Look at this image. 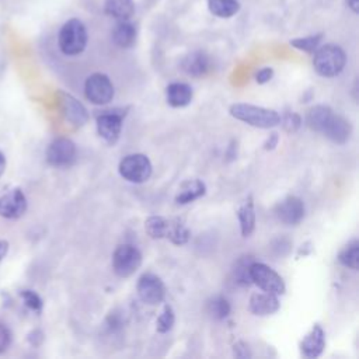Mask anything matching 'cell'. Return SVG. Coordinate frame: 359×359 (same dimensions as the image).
<instances>
[{
    "label": "cell",
    "mask_w": 359,
    "mask_h": 359,
    "mask_svg": "<svg viewBox=\"0 0 359 359\" xmlns=\"http://www.w3.org/2000/svg\"><path fill=\"white\" fill-rule=\"evenodd\" d=\"M181 67L187 74L194 76V77H201V76H203L209 72L210 59L205 52L196 50V52H192V53L187 55L182 59Z\"/></svg>",
    "instance_id": "obj_17"
},
{
    "label": "cell",
    "mask_w": 359,
    "mask_h": 359,
    "mask_svg": "<svg viewBox=\"0 0 359 359\" xmlns=\"http://www.w3.org/2000/svg\"><path fill=\"white\" fill-rule=\"evenodd\" d=\"M238 222H240V230L243 237H248L254 229H255V210H254V202L252 198L248 196L238 208L237 210Z\"/></svg>",
    "instance_id": "obj_21"
},
{
    "label": "cell",
    "mask_w": 359,
    "mask_h": 359,
    "mask_svg": "<svg viewBox=\"0 0 359 359\" xmlns=\"http://www.w3.org/2000/svg\"><path fill=\"white\" fill-rule=\"evenodd\" d=\"M320 133H323L327 139H330L331 142H334L337 144H344L349 140V137L352 135V126L348 119L332 112L328 116V119L324 123Z\"/></svg>",
    "instance_id": "obj_12"
},
{
    "label": "cell",
    "mask_w": 359,
    "mask_h": 359,
    "mask_svg": "<svg viewBox=\"0 0 359 359\" xmlns=\"http://www.w3.org/2000/svg\"><path fill=\"white\" fill-rule=\"evenodd\" d=\"M88 35L87 28L79 18L67 20L57 35V45L63 55L76 56L80 55L87 46Z\"/></svg>",
    "instance_id": "obj_2"
},
{
    "label": "cell",
    "mask_w": 359,
    "mask_h": 359,
    "mask_svg": "<svg viewBox=\"0 0 359 359\" xmlns=\"http://www.w3.org/2000/svg\"><path fill=\"white\" fill-rule=\"evenodd\" d=\"M136 36H137L136 25L132 24L129 20L118 21V24L112 31V41L115 42V45L123 49L133 46L136 42Z\"/></svg>",
    "instance_id": "obj_20"
},
{
    "label": "cell",
    "mask_w": 359,
    "mask_h": 359,
    "mask_svg": "<svg viewBox=\"0 0 359 359\" xmlns=\"http://www.w3.org/2000/svg\"><path fill=\"white\" fill-rule=\"evenodd\" d=\"M300 123H302V118L296 112H289L283 118V128L287 132H294L296 129H299Z\"/></svg>",
    "instance_id": "obj_34"
},
{
    "label": "cell",
    "mask_w": 359,
    "mask_h": 359,
    "mask_svg": "<svg viewBox=\"0 0 359 359\" xmlns=\"http://www.w3.org/2000/svg\"><path fill=\"white\" fill-rule=\"evenodd\" d=\"M59 97L65 118L76 126H83L88 121V112L86 107L67 93H59Z\"/></svg>",
    "instance_id": "obj_14"
},
{
    "label": "cell",
    "mask_w": 359,
    "mask_h": 359,
    "mask_svg": "<svg viewBox=\"0 0 359 359\" xmlns=\"http://www.w3.org/2000/svg\"><path fill=\"white\" fill-rule=\"evenodd\" d=\"M348 3V7L353 11V13H358L359 11V0H346Z\"/></svg>",
    "instance_id": "obj_40"
},
{
    "label": "cell",
    "mask_w": 359,
    "mask_h": 359,
    "mask_svg": "<svg viewBox=\"0 0 359 359\" xmlns=\"http://www.w3.org/2000/svg\"><path fill=\"white\" fill-rule=\"evenodd\" d=\"M46 161L53 167H69L76 161V144L67 137H56L46 147Z\"/></svg>",
    "instance_id": "obj_8"
},
{
    "label": "cell",
    "mask_w": 359,
    "mask_h": 359,
    "mask_svg": "<svg viewBox=\"0 0 359 359\" xmlns=\"http://www.w3.org/2000/svg\"><path fill=\"white\" fill-rule=\"evenodd\" d=\"M278 140H279L278 133H271L269 137L266 139V142L264 143V149H265V150H272V149H275V146L278 144Z\"/></svg>",
    "instance_id": "obj_37"
},
{
    "label": "cell",
    "mask_w": 359,
    "mask_h": 359,
    "mask_svg": "<svg viewBox=\"0 0 359 359\" xmlns=\"http://www.w3.org/2000/svg\"><path fill=\"white\" fill-rule=\"evenodd\" d=\"M189 230L180 219H168V226L165 231V238H168L175 245H182L189 240Z\"/></svg>",
    "instance_id": "obj_25"
},
{
    "label": "cell",
    "mask_w": 359,
    "mask_h": 359,
    "mask_svg": "<svg viewBox=\"0 0 359 359\" xmlns=\"http://www.w3.org/2000/svg\"><path fill=\"white\" fill-rule=\"evenodd\" d=\"M168 219L161 216H149L144 222V230L151 238H165Z\"/></svg>",
    "instance_id": "obj_27"
},
{
    "label": "cell",
    "mask_w": 359,
    "mask_h": 359,
    "mask_svg": "<svg viewBox=\"0 0 359 359\" xmlns=\"http://www.w3.org/2000/svg\"><path fill=\"white\" fill-rule=\"evenodd\" d=\"M6 167H7V160H6V156L3 154V151H0V177L4 174V171H6Z\"/></svg>",
    "instance_id": "obj_39"
},
{
    "label": "cell",
    "mask_w": 359,
    "mask_h": 359,
    "mask_svg": "<svg viewBox=\"0 0 359 359\" xmlns=\"http://www.w3.org/2000/svg\"><path fill=\"white\" fill-rule=\"evenodd\" d=\"M304 212L306 209L303 201L293 195H289L285 199H282L275 208V215L278 220L287 226L299 224L304 217Z\"/></svg>",
    "instance_id": "obj_11"
},
{
    "label": "cell",
    "mask_w": 359,
    "mask_h": 359,
    "mask_svg": "<svg viewBox=\"0 0 359 359\" xmlns=\"http://www.w3.org/2000/svg\"><path fill=\"white\" fill-rule=\"evenodd\" d=\"M206 309L208 313L216 320H223L230 314V303L223 296H216L212 300H209Z\"/></svg>",
    "instance_id": "obj_28"
},
{
    "label": "cell",
    "mask_w": 359,
    "mask_h": 359,
    "mask_svg": "<svg viewBox=\"0 0 359 359\" xmlns=\"http://www.w3.org/2000/svg\"><path fill=\"white\" fill-rule=\"evenodd\" d=\"M104 11L118 21H125L133 15L135 4L132 0H105Z\"/></svg>",
    "instance_id": "obj_22"
},
{
    "label": "cell",
    "mask_w": 359,
    "mask_h": 359,
    "mask_svg": "<svg viewBox=\"0 0 359 359\" xmlns=\"http://www.w3.org/2000/svg\"><path fill=\"white\" fill-rule=\"evenodd\" d=\"M8 248H10L8 241L4 240V238H0V264L6 258V255L8 254Z\"/></svg>",
    "instance_id": "obj_38"
},
{
    "label": "cell",
    "mask_w": 359,
    "mask_h": 359,
    "mask_svg": "<svg viewBox=\"0 0 359 359\" xmlns=\"http://www.w3.org/2000/svg\"><path fill=\"white\" fill-rule=\"evenodd\" d=\"M334 111L327 107V105H314L307 111L306 115V123L307 126L314 130V132H321L324 123L327 122L328 116L332 114Z\"/></svg>",
    "instance_id": "obj_23"
},
{
    "label": "cell",
    "mask_w": 359,
    "mask_h": 359,
    "mask_svg": "<svg viewBox=\"0 0 359 359\" xmlns=\"http://www.w3.org/2000/svg\"><path fill=\"white\" fill-rule=\"evenodd\" d=\"M346 63V55L344 49L334 43H327L314 52L313 66L314 70L323 77H335L338 76Z\"/></svg>",
    "instance_id": "obj_3"
},
{
    "label": "cell",
    "mask_w": 359,
    "mask_h": 359,
    "mask_svg": "<svg viewBox=\"0 0 359 359\" xmlns=\"http://www.w3.org/2000/svg\"><path fill=\"white\" fill-rule=\"evenodd\" d=\"M136 290L140 300L150 306H156L161 303L165 296L164 282L157 275L150 272H146L139 278Z\"/></svg>",
    "instance_id": "obj_9"
},
{
    "label": "cell",
    "mask_w": 359,
    "mask_h": 359,
    "mask_svg": "<svg viewBox=\"0 0 359 359\" xmlns=\"http://www.w3.org/2000/svg\"><path fill=\"white\" fill-rule=\"evenodd\" d=\"M142 265V254L132 244H121L112 254V269L121 278L133 275Z\"/></svg>",
    "instance_id": "obj_6"
},
{
    "label": "cell",
    "mask_w": 359,
    "mask_h": 359,
    "mask_svg": "<svg viewBox=\"0 0 359 359\" xmlns=\"http://www.w3.org/2000/svg\"><path fill=\"white\" fill-rule=\"evenodd\" d=\"M28 202L21 188H11L0 195V216L4 219H18L27 210Z\"/></svg>",
    "instance_id": "obj_10"
},
{
    "label": "cell",
    "mask_w": 359,
    "mask_h": 359,
    "mask_svg": "<svg viewBox=\"0 0 359 359\" xmlns=\"http://www.w3.org/2000/svg\"><path fill=\"white\" fill-rule=\"evenodd\" d=\"M323 39V34H316L304 38H293L290 41V45L299 50L307 52V53H314Z\"/></svg>",
    "instance_id": "obj_29"
},
{
    "label": "cell",
    "mask_w": 359,
    "mask_h": 359,
    "mask_svg": "<svg viewBox=\"0 0 359 359\" xmlns=\"http://www.w3.org/2000/svg\"><path fill=\"white\" fill-rule=\"evenodd\" d=\"M118 170L123 180L135 184H142L150 178L153 167L147 156L142 153H133L125 156L119 161Z\"/></svg>",
    "instance_id": "obj_4"
},
{
    "label": "cell",
    "mask_w": 359,
    "mask_h": 359,
    "mask_svg": "<svg viewBox=\"0 0 359 359\" xmlns=\"http://www.w3.org/2000/svg\"><path fill=\"white\" fill-rule=\"evenodd\" d=\"M324 348H325V332L321 328V325L316 324L300 342L302 353L307 358H317L323 353Z\"/></svg>",
    "instance_id": "obj_16"
},
{
    "label": "cell",
    "mask_w": 359,
    "mask_h": 359,
    "mask_svg": "<svg viewBox=\"0 0 359 359\" xmlns=\"http://www.w3.org/2000/svg\"><path fill=\"white\" fill-rule=\"evenodd\" d=\"M20 297L22 300V303L25 304L27 309H29L34 313H41L42 307H43V302L41 299V296L31 289H25L20 292Z\"/></svg>",
    "instance_id": "obj_31"
},
{
    "label": "cell",
    "mask_w": 359,
    "mask_h": 359,
    "mask_svg": "<svg viewBox=\"0 0 359 359\" xmlns=\"http://www.w3.org/2000/svg\"><path fill=\"white\" fill-rule=\"evenodd\" d=\"M250 257H243L237 264H236V269H234V278L237 280V283L243 285V286H248L251 283L250 279Z\"/></svg>",
    "instance_id": "obj_32"
},
{
    "label": "cell",
    "mask_w": 359,
    "mask_h": 359,
    "mask_svg": "<svg viewBox=\"0 0 359 359\" xmlns=\"http://www.w3.org/2000/svg\"><path fill=\"white\" fill-rule=\"evenodd\" d=\"M84 94L90 102L104 105L112 101L115 90L108 76L104 73H93L84 83Z\"/></svg>",
    "instance_id": "obj_7"
},
{
    "label": "cell",
    "mask_w": 359,
    "mask_h": 359,
    "mask_svg": "<svg viewBox=\"0 0 359 359\" xmlns=\"http://www.w3.org/2000/svg\"><path fill=\"white\" fill-rule=\"evenodd\" d=\"M338 261L353 271H358L359 268V241L352 240L349 241L338 254Z\"/></svg>",
    "instance_id": "obj_26"
},
{
    "label": "cell",
    "mask_w": 359,
    "mask_h": 359,
    "mask_svg": "<svg viewBox=\"0 0 359 359\" xmlns=\"http://www.w3.org/2000/svg\"><path fill=\"white\" fill-rule=\"evenodd\" d=\"M13 342V332L11 330L0 321V353H4Z\"/></svg>",
    "instance_id": "obj_33"
},
{
    "label": "cell",
    "mask_w": 359,
    "mask_h": 359,
    "mask_svg": "<svg viewBox=\"0 0 359 359\" xmlns=\"http://www.w3.org/2000/svg\"><path fill=\"white\" fill-rule=\"evenodd\" d=\"M98 135L109 144H114L122 130V114L104 112L97 116Z\"/></svg>",
    "instance_id": "obj_13"
},
{
    "label": "cell",
    "mask_w": 359,
    "mask_h": 359,
    "mask_svg": "<svg viewBox=\"0 0 359 359\" xmlns=\"http://www.w3.org/2000/svg\"><path fill=\"white\" fill-rule=\"evenodd\" d=\"M175 323V316H174V310L170 304H165L161 314L157 317V321H156V330L160 332V334H164V332H168L172 325Z\"/></svg>",
    "instance_id": "obj_30"
},
{
    "label": "cell",
    "mask_w": 359,
    "mask_h": 359,
    "mask_svg": "<svg viewBox=\"0 0 359 359\" xmlns=\"http://www.w3.org/2000/svg\"><path fill=\"white\" fill-rule=\"evenodd\" d=\"M280 307V303L278 300V296L269 292L262 293H254L250 297L248 309L255 316H271L276 313Z\"/></svg>",
    "instance_id": "obj_15"
},
{
    "label": "cell",
    "mask_w": 359,
    "mask_h": 359,
    "mask_svg": "<svg viewBox=\"0 0 359 359\" xmlns=\"http://www.w3.org/2000/svg\"><path fill=\"white\" fill-rule=\"evenodd\" d=\"M234 355L237 358H250L251 353L248 352V346L244 342H237L234 345Z\"/></svg>",
    "instance_id": "obj_36"
},
{
    "label": "cell",
    "mask_w": 359,
    "mask_h": 359,
    "mask_svg": "<svg viewBox=\"0 0 359 359\" xmlns=\"http://www.w3.org/2000/svg\"><path fill=\"white\" fill-rule=\"evenodd\" d=\"M272 76H273L272 67H262V69H259V70L257 72V74H255V81H257L258 84H265V83H268V81L272 79Z\"/></svg>",
    "instance_id": "obj_35"
},
{
    "label": "cell",
    "mask_w": 359,
    "mask_h": 359,
    "mask_svg": "<svg viewBox=\"0 0 359 359\" xmlns=\"http://www.w3.org/2000/svg\"><path fill=\"white\" fill-rule=\"evenodd\" d=\"M250 279H251V283L257 285L264 292H269L276 296L283 294L286 292V286L282 276L266 264L251 262Z\"/></svg>",
    "instance_id": "obj_5"
},
{
    "label": "cell",
    "mask_w": 359,
    "mask_h": 359,
    "mask_svg": "<svg viewBox=\"0 0 359 359\" xmlns=\"http://www.w3.org/2000/svg\"><path fill=\"white\" fill-rule=\"evenodd\" d=\"M209 11L220 18H230L240 10L238 0H208Z\"/></svg>",
    "instance_id": "obj_24"
},
{
    "label": "cell",
    "mask_w": 359,
    "mask_h": 359,
    "mask_svg": "<svg viewBox=\"0 0 359 359\" xmlns=\"http://www.w3.org/2000/svg\"><path fill=\"white\" fill-rule=\"evenodd\" d=\"M230 115L238 121H243L251 126L261 129H269L280 123V115L275 109L252 104H233L230 107Z\"/></svg>",
    "instance_id": "obj_1"
},
{
    "label": "cell",
    "mask_w": 359,
    "mask_h": 359,
    "mask_svg": "<svg viewBox=\"0 0 359 359\" xmlns=\"http://www.w3.org/2000/svg\"><path fill=\"white\" fill-rule=\"evenodd\" d=\"M192 88L187 83H171L165 88V100L174 108L187 107L192 101Z\"/></svg>",
    "instance_id": "obj_18"
},
{
    "label": "cell",
    "mask_w": 359,
    "mask_h": 359,
    "mask_svg": "<svg viewBox=\"0 0 359 359\" xmlns=\"http://www.w3.org/2000/svg\"><path fill=\"white\" fill-rule=\"evenodd\" d=\"M205 192H206V185L203 181L188 180L180 187V189L175 195V202L178 205H187V203H191V202L196 201L198 198L203 196Z\"/></svg>",
    "instance_id": "obj_19"
}]
</instances>
